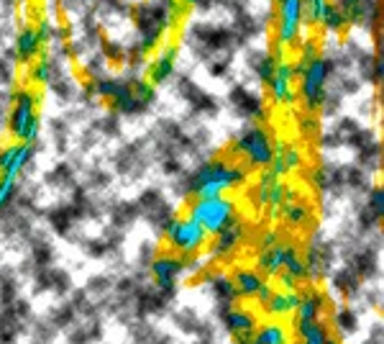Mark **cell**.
<instances>
[{"label":"cell","instance_id":"cell-1","mask_svg":"<svg viewBox=\"0 0 384 344\" xmlns=\"http://www.w3.org/2000/svg\"><path fill=\"white\" fill-rule=\"evenodd\" d=\"M246 182V167L233 164L223 157L208 160L197 167L185 182V191L192 198H213V195H223L225 191L241 188Z\"/></svg>","mask_w":384,"mask_h":344},{"label":"cell","instance_id":"cell-2","mask_svg":"<svg viewBox=\"0 0 384 344\" xmlns=\"http://www.w3.org/2000/svg\"><path fill=\"white\" fill-rule=\"evenodd\" d=\"M333 73V62L328 57L310 55L303 57L295 64V75L300 77V98L305 103V111H318L328 98V80Z\"/></svg>","mask_w":384,"mask_h":344},{"label":"cell","instance_id":"cell-3","mask_svg":"<svg viewBox=\"0 0 384 344\" xmlns=\"http://www.w3.org/2000/svg\"><path fill=\"white\" fill-rule=\"evenodd\" d=\"M39 106H41V95L31 88L13 93V103H10L8 113V131L13 142L21 144H34L39 134H41V116H39Z\"/></svg>","mask_w":384,"mask_h":344},{"label":"cell","instance_id":"cell-4","mask_svg":"<svg viewBox=\"0 0 384 344\" xmlns=\"http://www.w3.org/2000/svg\"><path fill=\"white\" fill-rule=\"evenodd\" d=\"M188 216L197 221L208 236L221 234L225 227L239 221L236 216V203L225 195H213V198H192L188 203Z\"/></svg>","mask_w":384,"mask_h":344},{"label":"cell","instance_id":"cell-5","mask_svg":"<svg viewBox=\"0 0 384 344\" xmlns=\"http://www.w3.org/2000/svg\"><path fill=\"white\" fill-rule=\"evenodd\" d=\"M233 154L241 157L246 167H269L272 157H274V139L269 136V128L251 124L236 136Z\"/></svg>","mask_w":384,"mask_h":344},{"label":"cell","instance_id":"cell-6","mask_svg":"<svg viewBox=\"0 0 384 344\" xmlns=\"http://www.w3.org/2000/svg\"><path fill=\"white\" fill-rule=\"evenodd\" d=\"M210 236L203 231V227L192 221L190 216L172 218L170 224L164 227V242L170 245V249L179 257H197L205 249Z\"/></svg>","mask_w":384,"mask_h":344},{"label":"cell","instance_id":"cell-7","mask_svg":"<svg viewBox=\"0 0 384 344\" xmlns=\"http://www.w3.org/2000/svg\"><path fill=\"white\" fill-rule=\"evenodd\" d=\"M305 28V0H277V37L279 52H285L287 46H295L303 37Z\"/></svg>","mask_w":384,"mask_h":344},{"label":"cell","instance_id":"cell-8","mask_svg":"<svg viewBox=\"0 0 384 344\" xmlns=\"http://www.w3.org/2000/svg\"><path fill=\"white\" fill-rule=\"evenodd\" d=\"M295 77H297L295 64L290 62V59H277V67H274L272 77L267 80V90H269L272 103H277V106H290V103H295V98H297Z\"/></svg>","mask_w":384,"mask_h":344},{"label":"cell","instance_id":"cell-9","mask_svg":"<svg viewBox=\"0 0 384 344\" xmlns=\"http://www.w3.org/2000/svg\"><path fill=\"white\" fill-rule=\"evenodd\" d=\"M152 272L154 278H156V288H159L161 296L172 298L174 283H177L179 275H185V260L174 252H164L152 260Z\"/></svg>","mask_w":384,"mask_h":344},{"label":"cell","instance_id":"cell-10","mask_svg":"<svg viewBox=\"0 0 384 344\" xmlns=\"http://www.w3.org/2000/svg\"><path fill=\"white\" fill-rule=\"evenodd\" d=\"M31 157H34V144L13 142V144L3 146L0 149V175L18 178V172L26 167V162H31Z\"/></svg>","mask_w":384,"mask_h":344},{"label":"cell","instance_id":"cell-11","mask_svg":"<svg viewBox=\"0 0 384 344\" xmlns=\"http://www.w3.org/2000/svg\"><path fill=\"white\" fill-rule=\"evenodd\" d=\"M41 49H44V39L39 34L36 26H23L16 34V57L18 62L31 64L34 59L41 57Z\"/></svg>","mask_w":384,"mask_h":344},{"label":"cell","instance_id":"cell-12","mask_svg":"<svg viewBox=\"0 0 384 344\" xmlns=\"http://www.w3.org/2000/svg\"><path fill=\"white\" fill-rule=\"evenodd\" d=\"M300 306V293L297 290H272V296L264 300V314L274 318L292 316Z\"/></svg>","mask_w":384,"mask_h":344},{"label":"cell","instance_id":"cell-13","mask_svg":"<svg viewBox=\"0 0 384 344\" xmlns=\"http://www.w3.org/2000/svg\"><path fill=\"white\" fill-rule=\"evenodd\" d=\"M331 308L328 298H325V293L321 290H305L300 293V306H297V321H315V318H323V314Z\"/></svg>","mask_w":384,"mask_h":344},{"label":"cell","instance_id":"cell-14","mask_svg":"<svg viewBox=\"0 0 384 344\" xmlns=\"http://www.w3.org/2000/svg\"><path fill=\"white\" fill-rule=\"evenodd\" d=\"M174 64H177V49L164 46L159 55L154 57V62L149 64V82L152 85H164L174 75Z\"/></svg>","mask_w":384,"mask_h":344},{"label":"cell","instance_id":"cell-15","mask_svg":"<svg viewBox=\"0 0 384 344\" xmlns=\"http://www.w3.org/2000/svg\"><path fill=\"white\" fill-rule=\"evenodd\" d=\"M243 234H246V229H243L241 221H236V224H231V227H225L221 234H215L213 257L223 260V257L233 254L236 249H239V245L243 242Z\"/></svg>","mask_w":384,"mask_h":344},{"label":"cell","instance_id":"cell-16","mask_svg":"<svg viewBox=\"0 0 384 344\" xmlns=\"http://www.w3.org/2000/svg\"><path fill=\"white\" fill-rule=\"evenodd\" d=\"M264 275L259 270H251V267H236L233 272V285L239 290V298H256V293L264 285Z\"/></svg>","mask_w":384,"mask_h":344},{"label":"cell","instance_id":"cell-17","mask_svg":"<svg viewBox=\"0 0 384 344\" xmlns=\"http://www.w3.org/2000/svg\"><path fill=\"white\" fill-rule=\"evenodd\" d=\"M221 318H223L225 329L231 332V336L241 334V332H251L256 329V316L243 311V308H233V306H221Z\"/></svg>","mask_w":384,"mask_h":344},{"label":"cell","instance_id":"cell-18","mask_svg":"<svg viewBox=\"0 0 384 344\" xmlns=\"http://www.w3.org/2000/svg\"><path fill=\"white\" fill-rule=\"evenodd\" d=\"M285 254H287V242H277V245L269 247V249H261L259 260H256L261 275L274 278V275L282 270V265H285Z\"/></svg>","mask_w":384,"mask_h":344},{"label":"cell","instance_id":"cell-19","mask_svg":"<svg viewBox=\"0 0 384 344\" xmlns=\"http://www.w3.org/2000/svg\"><path fill=\"white\" fill-rule=\"evenodd\" d=\"M282 211H285V221L292 229H303L313 221V209H310L307 200H285Z\"/></svg>","mask_w":384,"mask_h":344},{"label":"cell","instance_id":"cell-20","mask_svg":"<svg viewBox=\"0 0 384 344\" xmlns=\"http://www.w3.org/2000/svg\"><path fill=\"white\" fill-rule=\"evenodd\" d=\"M297 336H300V344H323L331 336V326L325 324L323 318L297 321Z\"/></svg>","mask_w":384,"mask_h":344},{"label":"cell","instance_id":"cell-21","mask_svg":"<svg viewBox=\"0 0 384 344\" xmlns=\"http://www.w3.org/2000/svg\"><path fill=\"white\" fill-rule=\"evenodd\" d=\"M318 26H323L325 31H331V34H341V31H346V26H349V16H346L336 3H328L325 10H323Z\"/></svg>","mask_w":384,"mask_h":344},{"label":"cell","instance_id":"cell-22","mask_svg":"<svg viewBox=\"0 0 384 344\" xmlns=\"http://www.w3.org/2000/svg\"><path fill=\"white\" fill-rule=\"evenodd\" d=\"M282 270L290 272L297 283L307 280V267H305L303 252H300L295 245H290V242H287V254H285V265H282Z\"/></svg>","mask_w":384,"mask_h":344},{"label":"cell","instance_id":"cell-23","mask_svg":"<svg viewBox=\"0 0 384 344\" xmlns=\"http://www.w3.org/2000/svg\"><path fill=\"white\" fill-rule=\"evenodd\" d=\"M210 288H213V296L221 300V306H231L239 300V290L233 285V280L228 275H218V278H210Z\"/></svg>","mask_w":384,"mask_h":344},{"label":"cell","instance_id":"cell-24","mask_svg":"<svg viewBox=\"0 0 384 344\" xmlns=\"http://www.w3.org/2000/svg\"><path fill=\"white\" fill-rule=\"evenodd\" d=\"M256 342L259 344H290L287 329L277 321H267L256 329Z\"/></svg>","mask_w":384,"mask_h":344},{"label":"cell","instance_id":"cell-25","mask_svg":"<svg viewBox=\"0 0 384 344\" xmlns=\"http://www.w3.org/2000/svg\"><path fill=\"white\" fill-rule=\"evenodd\" d=\"M333 324H336V329H338L341 334H354L358 329V318L351 308H341V311H336V316H333Z\"/></svg>","mask_w":384,"mask_h":344},{"label":"cell","instance_id":"cell-26","mask_svg":"<svg viewBox=\"0 0 384 344\" xmlns=\"http://www.w3.org/2000/svg\"><path fill=\"white\" fill-rule=\"evenodd\" d=\"M333 285L341 290V293H346V296H354L358 290V275L354 270H341L336 278H333Z\"/></svg>","mask_w":384,"mask_h":344},{"label":"cell","instance_id":"cell-27","mask_svg":"<svg viewBox=\"0 0 384 344\" xmlns=\"http://www.w3.org/2000/svg\"><path fill=\"white\" fill-rule=\"evenodd\" d=\"M16 182L18 178H10V175H0V211L8 206L13 195H16Z\"/></svg>","mask_w":384,"mask_h":344},{"label":"cell","instance_id":"cell-28","mask_svg":"<svg viewBox=\"0 0 384 344\" xmlns=\"http://www.w3.org/2000/svg\"><path fill=\"white\" fill-rule=\"evenodd\" d=\"M52 75H54V64L49 62V59H41V62L31 70V77H34V82H39V85H46V82L52 80Z\"/></svg>","mask_w":384,"mask_h":344},{"label":"cell","instance_id":"cell-29","mask_svg":"<svg viewBox=\"0 0 384 344\" xmlns=\"http://www.w3.org/2000/svg\"><path fill=\"white\" fill-rule=\"evenodd\" d=\"M328 3L331 0H305V16L313 21V23H321V16Z\"/></svg>","mask_w":384,"mask_h":344},{"label":"cell","instance_id":"cell-30","mask_svg":"<svg viewBox=\"0 0 384 344\" xmlns=\"http://www.w3.org/2000/svg\"><path fill=\"white\" fill-rule=\"evenodd\" d=\"M274 67H277V59L272 55H267V57H261L259 62H256V77H259L264 85H267V80L272 77V73H274Z\"/></svg>","mask_w":384,"mask_h":344},{"label":"cell","instance_id":"cell-31","mask_svg":"<svg viewBox=\"0 0 384 344\" xmlns=\"http://www.w3.org/2000/svg\"><path fill=\"white\" fill-rule=\"evenodd\" d=\"M74 321V306H62V308H57L52 314V324L54 326H67V324H72Z\"/></svg>","mask_w":384,"mask_h":344},{"label":"cell","instance_id":"cell-32","mask_svg":"<svg viewBox=\"0 0 384 344\" xmlns=\"http://www.w3.org/2000/svg\"><path fill=\"white\" fill-rule=\"evenodd\" d=\"M369 216L374 218V221H379L382 218V188H376V191H372V198H369Z\"/></svg>","mask_w":384,"mask_h":344},{"label":"cell","instance_id":"cell-33","mask_svg":"<svg viewBox=\"0 0 384 344\" xmlns=\"http://www.w3.org/2000/svg\"><path fill=\"white\" fill-rule=\"evenodd\" d=\"M274 278H277L279 288H282V290H297V288H300V283H297L295 278H292L290 272H285V270H279Z\"/></svg>","mask_w":384,"mask_h":344},{"label":"cell","instance_id":"cell-34","mask_svg":"<svg viewBox=\"0 0 384 344\" xmlns=\"http://www.w3.org/2000/svg\"><path fill=\"white\" fill-rule=\"evenodd\" d=\"M277 242H279V234H277V231H267V234H264V236H261V249H269V247H274V245H277Z\"/></svg>","mask_w":384,"mask_h":344},{"label":"cell","instance_id":"cell-35","mask_svg":"<svg viewBox=\"0 0 384 344\" xmlns=\"http://www.w3.org/2000/svg\"><path fill=\"white\" fill-rule=\"evenodd\" d=\"M303 131H305V134H310V131L315 134V131H318V121H315L313 116H307V118L303 121Z\"/></svg>","mask_w":384,"mask_h":344},{"label":"cell","instance_id":"cell-36","mask_svg":"<svg viewBox=\"0 0 384 344\" xmlns=\"http://www.w3.org/2000/svg\"><path fill=\"white\" fill-rule=\"evenodd\" d=\"M323 344H341V339H336V336H328V339H325Z\"/></svg>","mask_w":384,"mask_h":344},{"label":"cell","instance_id":"cell-37","mask_svg":"<svg viewBox=\"0 0 384 344\" xmlns=\"http://www.w3.org/2000/svg\"><path fill=\"white\" fill-rule=\"evenodd\" d=\"M185 3H188V6H197V3H200V0H185Z\"/></svg>","mask_w":384,"mask_h":344}]
</instances>
